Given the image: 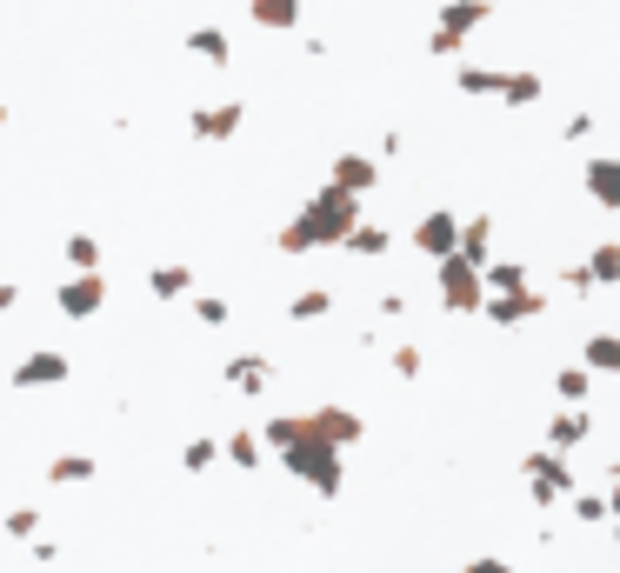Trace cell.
Wrapping results in <instances>:
<instances>
[{
    "label": "cell",
    "mask_w": 620,
    "mask_h": 573,
    "mask_svg": "<svg viewBox=\"0 0 620 573\" xmlns=\"http://www.w3.org/2000/svg\"><path fill=\"white\" fill-rule=\"evenodd\" d=\"M554 394H561L568 407H581V401L594 394V374H588V367H561V374H554Z\"/></svg>",
    "instance_id": "f546056e"
},
{
    "label": "cell",
    "mask_w": 620,
    "mask_h": 573,
    "mask_svg": "<svg viewBox=\"0 0 620 573\" xmlns=\"http://www.w3.org/2000/svg\"><path fill=\"white\" fill-rule=\"evenodd\" d=\"M194 320L200 327H227V300L220 294H194Z\"/></svg>",
    "instance_id": "836d02e7"
},
{
    "label": "cell",
    "mask_w": 620,
    "mask_h": 573,
    "mask_svg": "<svg viewBox=\"0 0 620 573\" xmlns=\"http://www.w3.org/2000/svg\"><path fill=\"white\" fill-rule=\"evenodd\" d=\"M220 461L240 467V474H254V467L267 461V447H260V434H227V441H220Z\"/></svg>",
    "instance_id": "603a6c76"
},
{
    "label": "cell",
    "mask_w": 620,
    "mask_h": 573,
    "mask_svg": "<svg viewBox=\"0 0 620 573\" xmlns=\"http://www.w3.org/2000/svg\"><path fill=\"white\" fill-rule=\"evenodd\" d=\"M387 240H394V234H387L381 220H361V227H354L341 247H347V254H361V260H381V254H387Z\"/></svg>",
    "instance_id": "d4e9b609"
},
{
    "label": "cell",
    "mask_w": 620,
    "mask_h": 573,
    "mask_svg": "<svg viewBox=\"0 0 620 573\" xmlns=\"http://www.w3.org/2000/svg\"><path fill=\"white\" fill-rule=\"evenodd\" d=\"M454 254H461L468 267H488V260H494V214H474V220H461V240H454Z\"/></svg>",
    "instance_id": "9a60e30c"
},
{
    "label": "cell",
    "mask_w": 620,
    "mask_h": 573,
    "mask_svg": "<svg viewBox=\"0 0 620 573\" xmlns=\"http://www.w3.org/2000/svg\"><path fill=\"white\" fill-rule=\"evenodd\" d=\"M67 267L73 274H100V240L94 234H67Z\"/></svg>",
    "instance_id": "f1b7e54d"
},
{
    "label": "cell",
    "mask_w": 620,
    "mask_h": 573,
    "mask_svg": "<svg viewBox=\"0 0 620 573\" xmlns=\"http://www.w3.org/2000/svg\"><path fill=\"white\" fill-rule=\"evenodd\" d=\"M581 267H588V280H594V287H620V240H601Z\"/></svg>",
    "instance_id": "484cf974"
},
{
    "label": "cell",
    "mask_w": 620,
    "mask_h": 573,
    "mask_svg": "<svg viewBox=\"0 0 620 573\" xmlns=\"http://www.w3.org/2000/svg\"><path fill=\"white\" fill-rule=\"evenodd\" d=\"M100 467H94V454H53L47 461V487H87Z\"/></svg>",
    "instance_id": "44dd1931"
},
{
    "label": "cell",
    "mask_w": 620,
    "mask_h": 573,
    "mask_svg": "<svg viewBox=\"0 0 620 573\" xmlns=\"http://www.w3.org/2000/svg\"><path fill=\"white\" fill-rule=\"evenodd\" d=\"M240 120H247V107H240V100H214V107H194V113H187L194 140H207V147L234 140V134H240Z\"/></svg>",
    "instance_id": "9c48e42d"
},
{
    "label": "cell",
    "mask_w": 620,
    "mask_h": 573,
    "mask_svg": "<svg viewBox=\"0 0 620 573\" xmlns=\"http://www.w3.org/2000/svg\"><path fill=\"white\" fill-rule=\"evenodd\" d=\"M281 454V467L294 474V481H307L321 501H341L347 494V461L334 454V447H321V441H287V447H274Z\"/></svg>",
    "instance_id": "3957f363"
},
{
    "label": "cell",
    "mask_w": 620,
    "mask_h": 573,
    "mask_svg": "<svg viewBox=\"0 0 620 573\" xmlns=\"http://www.w3.org/2000/svg\"><path fill=\"white\" fill-rule=\"evenodd\" d=\"M120 7H134V0H120Z\"/></svg>",
    "instance_id": "bcb514c9"
},
{
    "label": "cell",
    "mask_w": 620,
    "mask_h": 573,
    "mask_svg": "<svg viewBox=\"0 0 620 573\" xmlns=\"http://www.w3.org/2000/svg\"><path fill=\"white\" fill-rule=\"evenodd\" d=\"M501 80H508V73H494V67H461V73H454V87H461L468 100H501Z\"/></svg>",
    "instance_id": "cb8c5ba5"
},
{
    "label": "cell",
    "mask_w": 620,
    "mask_h": 573,
    "mask_svg": "<svg viewBox=\"0 0 620 573\" xmlns=\"http://www.w3.org/2000/svg\"><path fill=\"white\" fill-rule=\"evenodd\" d=\"M200 67H227L234 60V40H227V27H214V20H200V27H187V40H180Z\"/></svg>",
    "instance_id": "5bb4252c"
},
{
    "label": "cell",
    "mask_w": 620,
    "mask_h": 573,
    "mask_svg": "<svg viewBox=\"0 0 620 573\" xmlns=\"http://www.w3.org/2000/svg\"><path fill=\"white\" fill-rule=\"evenodd\" d=\"M481 314L494 327H521V320H541L548 314V287H514V294H488Z\"/></svg>",
    "instance_id": "52a82bcc"
},
{
    "label": "cell",
    "mask_w": 620,
    "mask_h": 573,
    "mask_svg": "<svg viewBox=\"0 0 620 573\" xmlns=\"http://www.w3.org/2000/svg\"><path fill=\"white\" fill-rule=\"evenodd\" d=\"M594 434V421H588V407H561L554 421H548V454H568V447H581Z\"/></svg>",
    "instance_id": "2e32d148"
},
{
    "label": "cell",
    "mask_w": 620,
    "mask_h": 573,
    "mask_svg": "<svg viewBox=\"0 0 620 573\" xmlns=\"http://www.w3.org/2000/svg\"><path fill=\"white\" fill-rule=\"evenodd\" d=\"M541 93H548L541 73H508V80H501V107H534Z\"/></svg>",
    "instance_id": "4316f807"
},
{
    "label": "cell",
    "mask_w": 620,
    "mask_h": 573,
    "mask_svg": "<svg viewBox=\"0 0 620 573\" xmlns=\"http://www.w3.org/2000/svg\"><path fill=\"white\" fill-rule=\"evenodd\" d=\"M361 220H367V214H361L354 194H341V187H314L307 207L274 234V247H281V254H334Z\"/></svg>",
    "instance_id": "6da1fadb"
},
{
    "label": "cell",
    "mask_w": 620,
    "mask_h": 573,
    "mask_svg": "<svg viewBox=\"0 0 620 573\" xmlns=\"http://www.w3.org/2000/svg\"><path fill=\"white\" fill-rule=\"evenodd\" d=\"M481 20H494L481 0H441V33H454V40H474V27Z\"/></svg>",
    "instance_id": "d6986e66"
},
{
    "label": "cell",
    "mask_w": 620,
    "mask_h": 573,
    "mask_svg": "<svg viewBox=\"0 0 620 573\" xmlns=\"http://www.w3.org/2000/svg\"><path fill=\"white\" fill-rule=\"evenodd\" d=\"M0 127H7V107H0Z\"/></svg>",
    "instance_id": "f6af8a7d"
},
{
    "label": "cell",
    "mask_w": 620,
    "mask_h": 573,
    "mask_svg": "<svg viewBox=\"0 0 620 573\" xmlns=\"http://www.w3.org/2000/svg\"><path fill=\"white\" fill-rule=\"evenodd\" d=\"M461 47H468V40H454V33H441V27L427 33V53H434V60H461Z\"/></svg>",
    "instance_id": "d590c367"
},
{
    "label": "cell",
    "mask_w": 620,
    "mask_h": 573,
    "mask_svg": "<svg viewBox=\"0 0 620 573\" xmlns=\"http://www.w3.org/2000/svg\"><path fill=\"white\" fill-rule=\"evenodd\" d=\"M581 367H588V374L620 381V334H608V327H601V334H588V340H581Z\"/></svg>",
    "instance_id": "e0dca14e"
},
{
    "label": "cell",
    "mask_w": 620,
    "mask_h": 573,
    "mask_svg": "<svg viewBox=\"0 0 620 573\" xmlns=\"http://www.w3.org/2000/svg\"><path fill=\"white\" fill-rule=\"evenodd\" d=\"M53 307H60L67 320H94V314L107 307V280H100V274H67V287H53Z\"/></svg>",
    "instance_id": "ba28073f"
},
{
    "label": "cell",
    "mask_w": 620,
    "mask_h": 573,
    "mask_svg": "<svg viewBox=\"0 0 620 573\" xmlns=\"http://www.w3.org/2000/svg\"><path fill=\"white\" fill-rule=\"evenodd\" d=\"M180 467H187V474H214V467H220V441H207V434L187 441V447H180Z\"/></svg>",
    "instance_id": "4dcf8cb0"
},
{
    "label": "cell",
    "mask_w": 620,
    "mask_h": 573,
    "mask_svg": "<svg viewBox=\"0 0 620 573\" xmlns=\"http://www.w3.org/2000/svg\"><path fill=\"white\" fill-rule=\"evenodd\" d=\"M374 307H381V320H401V314H407V300H401V294H381Z\"/></svg>",
    "instance_id": "60d3db41"
},
{
    "label": "cell",
    "mask_w": 620,
    "mask_h": 573,
    "mask_svg": "<svg viewBox=\"0 0 620 573\" xmlns=\"http://www.w3.org/2000/svg\"><path fill=\"white\" fill-rule=\"evenodd\" d=\"M521 481H528V494H534V507H541V514H548V507H561L568 494H581V487H574L568 454H548V447L521 454Z\"/></svg>",
    "instance_id": "277c9868"
},
{
    "label": "cell",
    "mask_w": 620,
    "mask_h": 573,
    "mask_svg": "<svg viewBox=\"0 0 620 573\" xmlns=\"http://www.w3.org/2000/svg\"><path fill=\"white\" fill-rule=\"evenodd\" d=\"M481 280H488V294H514V287H528V267L521 260H488Z\"/></svg>",
    "instance_id": "83f0119b"
},
{
    "label": "cell",
    "mask_w": 620,
    "mask_h": 573,
    "mask_svg": "<svg viewBox=\"0 0 620 573\" xmlns=\"http://www.w3.org/2000/svg\"><path fill=\"white\" fill-rule=\"evenodd\" d=\"M434 267H441V307H447V314H481V300H488L481 267H468L461 254H447V260H434Z\"/></svg>",
    "instance_id": "5b68a950"
},
{
    "label": "cell",
    "mask_w": 620,
    "mask_h": 573,
    "mask_svg": "<svg viewBox=\"0 0 620 573\" xmlns=\"http://www.w3.org/2000/svg\"><path fill=\"white\" fill-rule=\"evenodd\" d=\"M247 20L267 33H294L301 27V0H247Z\"/></svg>",
    "instance_id": "ffe728a7"
},
{
    "label": "cell",
    "mask_w": 620,
    "mask_h": 573,
    "mask_svg": "<svg viewBox=\"0 0 620 573\" xmlns=\"http://www.w3.org/2000/svg\"><path fill=\"white\" fill-rule=\"evenodd\" d=\"M13 307H20V287H7V280H0V314H13Z\"/></svg>",
    "instance_id": "7bdbcfd3"
},
{
    "label": "cell",
    "mask_w": 620,
    "mask_h": 573,
    "mask_svg": "<svg viewBox=\"0 0 620 573\" xmlns=\"http://www.w3.org/2000/svg\"><path fill=\"white\" fill-rule=\"evenodd\" d=\"M454 240H461V220H454L447 207H434V214H421V220H414V247H421L427 260H447V254H454Z\"/></svg>",
    "instance_id": "8fae6325"
},
{
    "label": "cell",
    "mask_w": 620,
    "mask_h": 573,
    "mask_svg": "<svg viewBox=\"0 0 620 573\" xmlns=\"http://www.w3.org/2000/svg\"><path fill=\"white\" fill-rule=\"evenodd\" d=\"M321 314H334V287H301V294L287 300V320H294V327H307V320H321Z\"/></svg>",
    "instance_id": "7402d4cb"
},
{
    "label": "cell",
    "mask_w": 620,
    "mask_h": 573,
    "mask_svg": "<svg viewBox=\"0 0 620 573\" xmlns=\"http://www.w3.org/2000/svg\"><path fill=\"white\" fill-rule=\"evenodd\" d=\"M461 573H514V567H508L501 554H474V561H468V567H461Z\"/></svg>",
    "instance_id": "f35d334b"
},
{
    "label": "cell",
    "mask_w": 620,
    "mask_h": 573,
    "mask_svg": "<svg viewBox=\"0 0 620 573\" xmlns=\"http://www.w3.org/2000/svg\"><path fill=\"white\" fill-rule=\"evenodd\" d=\"M220 381H227L240 401H254V394H267V381H274V360H267V354H234V360L220 367Z\"/></svg>",
    "instance_id": "7c38bea8"
},
{
    "label": "cell",
    "mask_w": 620,
    "mask_h": 573,
    "mask_svg": "<svg viewBox=\"0 0 620 573\" xmlns=\"http://www.w3.org/2000/svg\"><path fill=\"white\" fill-rule=\"evenodd\" d=\"M327 187H341V194H374L381 187V160L374 154H334V174H327Z\"/></svg>",
    "instance_id": "30bf717a"
},
{
    "label": "cell",
    "mask_w": 620,
    "mask_h": 573,
    "mask_svg": "<svg viewBox=\"0 0 620 573\" xmlns=\"http://www.w3.org/2000/svg\"><path fill=\"white\" fill-rule=\"evenodd\" d=\"M561 287H568V294H581V300L594 294V280H588V267H561Z\"/></svg>",
    "instance_id": "8d00e7d4"
},
{
    "label": "cell",
    "mask_w": 620,
    "mask_h": 573,
    "mask_svg": "<svg viewBox=\"0 0 620 573\" xmlns=\"http://www.w3.org/2000/svg\"><path fill=\"white\" fill-rule=\"evenodd\" d=\"M147 294H154V300H187V294H194V267H180V260H174V267H167V260L147 267Z\"/></svg>",
    "instance_id": "ac0fdd59"
},
{
    "label": "cell",
    "mask_w": 620,
    "mask_h": 573,
    "mask_svg": "<svg viewBox=\"0 0 620 573\" xmlns=\"http://www.w3.org/2000/svg\"><path fill=\"white\" fill-rule=\"evenodd\" d=\"M608 521H614V534H620V461L608 467Z\"/></svg>",
    "instance_id": "74e56055"
},
{
    "label": "cell",
    "mask_w": 620,
    "mask_h": 573,
    "mask_svg": "<svg viewBox=\"0 0 620 573\" xmlns=\"http://www.w3.org/2000/svg\"><path fill=\"white\" fill-rule=\"evenodd\" d=\"M387 367H394L401 381H421V367H427V354H421V347H394V354H387Z\"/></svg>",
    "instance_id": "e575fe53"
},
{
    "label": "cell",
    "mask_w": 620,
    "mask_h": 573,
    "mask_svg": "<svg viewBox=\"0 0 620 573\" xmlns=\"http://www.w3.org/2000/svg\"><path fill=\"white\" fill-rule=\"evenodd\" d=\"M588 134H594V113H574V120L561 127V140H588Z\"/></svg>",
    "instance_id": "ab89813d"
},
{
    "label": "cell",
    "mask_w": 620,
    "mask_h": 573,
    "mask_svg": "<svg viewBox=\"0 0 620 573\" xmlns=\"http://www.w3.org/2000/svg\"><path fill=\"white\" fill-rule=\"evenodd\" d=\"M581 187H588V200H594V207L620 214V154H594V160H588V174H581Z\"/></svg>",
    "instance_id": "4fadbf2b"
},
{
    "label": "cell",
    "mask_w": 620,
    "mask_h": 573,
    "mask_svg": "<svg viewBox=\"0 0 620 573\" xmlns=\"http://www.w3.org/2000/svg\"><path fill=\"white\" fill-rule=\"evenodd\" d=\"M361 434H367V421H361L354 407H314V414H274V421L260 427V447H287V441H321V447L347 454V447H361Z\"/></svg>",
    "instance_id": "7a4b0ae2"
},
{
    "label": "cell",
    "mask_w": 620,
    "mask_h": 573,
    "mask_svg": "<svg viewBox=\"0 0 620 573\" xmlns=\"http://www.w3.org/2000/svg\"><path fill=\"white\" fill-rule=\"evenodd\" d=\"M7 541H40V507H7Z\"/></svg>",
    "instance_id": "1f68e13d"
},
{
    "label": "cell",
    "mask_w": 620,
    "mask_h": 573,
    "mask_svg": "<svg viewBox=\"0 0 620 573\" xmlns=\"http://www.w3.org/2000/svg\"><path fill=\"white\" fill-rule=\"evenodd\" d=\"M67 354H53V347H33V354H20L13 360V394H40V387H67Z\"/></svg>",
    "instance_id": "8992f818"
},
{
    "label": "cell",
    "mask_w": 620,
    "mask_h": 573,
    "mask_svg": "<svg viewBox=\"0 0 620 573\" xmlns=\"http://www.w3.org/2000/svg\"><path fill=\"white\" fill-rule=\"evenodd\" d=\"M27 554H33L40 567H53V561H60V547H53V541H27Z\"/></svg>",
    "instance_id": "b9f144b4"
},
{
    "label": "cell",
    "mask_w": 620,
    "mask_h": 573,
    "mask_svg": "<svg viewBox=\"0 0 620 573\" xmlns=\"http://www.w3.org/2000/svg\"><path fill=\"white\" fill-rule=\"evenodd\" d=\"M481 7H488V13H494V7H501V0H481Z\"/></svg>",
    "instance_id": "ee69618b"
},
{
    "label": "cell",
    "mask_w": 620,
    "mask_h": 573,
    "mask_svg": "<svg viewBox=\"0 0 620 573\" xmlns=\"http://www.w3.org/2000/svg\"><path fill=\"white\" fill-rule=\"evenodd\" d=\"M568 501H574V521L581 527H601L608 521V494H568Z\"/></svg>",
    "instance_id": "d6a6232c"
}]
</instances>
